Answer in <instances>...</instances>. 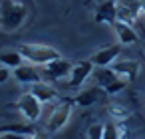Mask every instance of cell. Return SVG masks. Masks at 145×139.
<instances>
[{"label":"cell","mask_w":145,"mask_h":139,"mask_svg":"<svg viewBox=\"0 0 145 139\" xmlns=\"http://www.w3.org/2000/svg\"><path fill=\"white\" fill-rule=\"evenodd\" d=\"M93 64H91V60H82V62H78V64H74L72 66V72H70V76H68V82H66V87H80L91 74H93Z\"/></svg>","instance_id":"obj_7"},{"label":"cell","mask_w":145,"mask_h":139,"mask_svg":"<svg viewBox=\"0 0 145 139\" xmlns=\"http://www.w3.org/2000/svg\"><path fill=\"white\" fill-rule=\"evenodd\" d=\"M119 54H121V46H105V48H101V50H97L89 60H91V64L95 66V68H109L117 58H119Z\"/></svg>","instance_id":"obj_9"},{"label":"cell","mask_w":145,"mask_h":139,"mask_svg":"<svg viewBox=\"0 0 145 139\" xmlns=\"http://www.w3.org/2000/svg\"><path fill=\"white\" fill-rule=\"evenodd\" d=\"M10 80V68H4V66H0V84H4Z\"/></svg>","instance_id":"obj_20"},{"label":"cell","mask_w":145,"mask_h":139,"mask_svg":"<svg viewBox=\"0 0 145 139\" xmlns=\"http://www.w3.org/2000/svg\"><path fill=\"white\" fill-rule=\"evenodd\" d=\"M28 18V4L24 0H0V28L4 32L18 30Z\"/></svg>","instance_id":"obj_1"},{"label":"cell","mask_w":145,"mask_h":139,"mask_svg":"<svg viewBox=\"0 0 145 139\" xmlns=\"http://www.w3.org/2000/svg\"><path fill=\"white\" fill-rule=\"evenodd\" d=\"M72 66H74V64H70L68 60H64V58L60 56V58L48 62V64L42 68V72H40V74H42V80H46V82H50V84L60 82V80H64V78L70 76Z\"/></svg>","instance_id":"obj_5"},{"label":"cell","mask_w":145,"mask_h":139,"mask_svg":"<svg viewBox=\"0 0 145 139\" xmlns=\"http://www.w3.org/2000/svg\"><path fill=\"white\" fill-rule=\"evenodd\" d=\"M74 105H76L74 99H64L62 103H58V107H56V109L52 111V115L48 117L46 131H48V133H58V131H62V129L68 125L70 117H72Z\"/></svg>","instance_id":"obj_4"},{"label":"cell","mask_w":145,"mask_h":139,"mask_svg":"<svg viewBox=\"0 0 145 139\" xmlns=\"http://www.w3.org/2000/svg\"><path fill=\"white\" fill-rule=\"evenodd\" d=\"M18 52L22 54L24 60H28L34 66H46L48 62L60 58V52L46 44H22L18 48Z\"/></svg>","instance_id":"obj_2"},{"label":"cell","mask_w":145,"mask_h":139,"mask_svg":"<svg viewBox=\"0 0 145 139\" xmlns=\"http://www.w3.org/2000/svg\"><path fill=\"white\" fill-rule=\"evenodd\" d=\"M32 93L38 97V101L44 105V103H52L58 99V89L50 84V82H38V84H32Z\"/></svg>","instance_id":"obj_13"},{"label":"cell","mask_w":145,"mask_h":139,"mask_svg":"<svg viewBox=\"0 0 145 139\" xmlns=\"http://www.w3.org/2000/svg\"><path fill=\"white\" fill-rule=\"evenodd\" d=\"M0 139H2V135H0Z\"/></svg>","instance_id":"obj_23"},{"label":"cell","mask_w":145,"mask_h":139,"mask_svg":"<svg viewBox=\"0 0 145 139\" xmlns=\"http://www.w3.org/2000/svg\"><path fill=\"white\" fill-rule=\"evenodd\" d=\"M14 78L20 84H38V82H42V74L34 64H22V66L14 68Z\"/></svg>","instance_id":"obj_12"},{"label":"cell","mask_w":145,"mask_h":139,"mask_svg":"<svg viewBox=\"0 0 145 139\" xmlns=\"http://www.w3.org/2000/svg\"><path fill=\"white\" fill-rule=\"evenodd\" d=\"M24 58L18 50H4V52H0V66H4V68H18L22 66Z\"/></svg>","instance_id":"obj_15"},{"label":"cell","mask_w":145,"mask_h":139,"mask_svg":"<svg viewBox=\"0 0 145 139\" xmlns=\"http://www.w3.org/2000/svg\"><path fill=\"white\" fill-rule=\"evenodd\" d=\"M111 28H113V32H115V36H117V42H119L121 46H133V44L139 42V34H137V30H135L131 24L115 22Z\"/></svg>","instance_id":"obj_10"},{"label":"cell","mask_w":145,"mask_h":139,"mask_svg":"<svg viewBox=\"0 0 145 139\" xmlns=\"http://www.w3.org/2000/svg\"><path fill=\"white\" fill-rule=\"evenodd\" d=\"M103 89L99 87V85H89V87H86V89H82L78 95H76V105H80V107H89V105H93L95 101H99L101 97H103Z\"/></svg>","instance_id":"obj_14"},{"label":"cell","mask_w":145,"mask_h":139,"mask_svg":"<svg viewBox=\"0 0 145 139\" xmlns=\"http://www.w3.org/2000/svg\"><path fill=\"white\" fill-rule=\"evenodd\" d=\"M107 113H109L111 119H119V121L129 117V109L125 105H121V103H109L107 105Z\"/></svg>","instance_id":"obj_17"},{"label":"cell","mask_w":145,"mask_h":139,"mask_svg":"<svg viewBox=\"0 0 145 139\" xmlns=\"http://www.w3.org/2000/svg\"><path fill=\"white\" fill-rule=\"evenodd\" d=\"M135 6H137V8H139V10H141V12L145 14V0H139V2H137Z\"/></svg>","instance_id":"obj_21"},{"label":"cell","mask_w":145,"mask_h":139,"mask_svg":"<svg viewBox=\"0 0 145 139\" xmlns=\"http://www.w3.org/2000/svg\"><path fill=\"white\" fill-rule=\"evenodd\" d=\"M88 139H103V125L101 123H93L88 129Z\"/></svg>","instance_id":"obj_19"},{"label":"cell","mask_w":145,"mask_h":139,"mask_svg":"<svg viewBox=\"0 0 145 139\" xmlns=\"http://www.w3.org/2000/svg\"><path fill=\"white\" fill-rule=\"evenodd\" d=\"M117 2L115 0H103V2L95 8L93 12V20L99 22V24H109L113 26L117 22Z\"/></svg>","instance_id":"obj_8"},{"label":"cell","mask_w":145,"mask_h":139,"mask_svg":"<svg viewBox=\"0 0 145 139\" xmlns=\"http://www.w3.org/2000/svg\"><path fill=\"white\" fill-rule=\"evenodd\" d=\"M93 80H95V85H99L105 93H109V95H115V93H119V91H123L125 89V85L129 84V82H125L123 78H119L111 68H97V70H93Z\"/></svg>","instance_id":"obj_3"},{"label":"cell","mask_w":145,"mask_h":139,"mask_svg":"<svg viewBox=\"0 0 145 139\" xmlns=\"http://www.w3.org/2000/svg\"><path fill=\"white\" fill-rule=\"evenodd\" d=\"M0 133H18V135H34V127L32 125H22V123H10V125H2Z\"/></svg>","instance_id":"obj_16"},{"label":"cell","mask_w":145,"mask_h":139,"mask_svg":"<svg viewBox=\"0 0 145 139\" xmlns=\"http://www.w3.org/2000/svg\"><path fill=\"white\" fill-rule=\"evenodd\" d=\"M16 107H18V111L26 117V121H30V123L38 121L40 115H42V103L38 101V97H36L32 91L22 93V95L18 97V101H16Z\"/></svg>","instance_id":"obj_6"},{"label":"cell","mask_w":145,"mask_h":139,"mask_svg":"<svg viewBox=\"0 0 145 139\" xmlns=\"http://www.w3.org/2000/svg\"><path fill=\"white\" fill-rule=\"evenodd\" d=\"M119 78H123L125 82H133L139 74V62L137 60H121V62H113L109 66Z\"/></svg>","instance_id":"obj_11"},{"label":"cell","mask_w":145,"mask_h":139,"mask_svg":"<svg viewBox=\"0 0 145 139\" xmlns=\"http://www.w3.org/2000/svg\"><path fill=\"white\" fill-rule=\"evenodd\" d=\"M32 139H48V137H46V135H42V133H34V137H32Z\"/></svg>","instance_id":"obj_22"},{"label":"cell","mask_w":145,"mask_h":139,"mask_svg":"<svg viewBox=\"0 0 145 139\" xmlns=\"http://www.w3.org/2000/svg\"><path fill=\"white\" fill-rule=\"evenodd\" d=\"M103 139H121V129L115 123H103Z\"/></svg>","instance_id":"obj_18"}]
</instances>
